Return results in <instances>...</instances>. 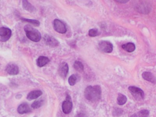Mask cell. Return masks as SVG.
<instances>
[{"instance_id": "obj_3", "label": "cell", "mask_w": 156, "mask_h": 117, "mask_svg": "<svg viewBox=\"0 0 156 117\" xmlns=\"http://www.w3.org/2000/svg\"><path fill=\"white\" fill-rule=\"evenodd\" d=\"M128 90L137 100H141L144 99V93L141 88L135 86H130L128 87Z\"/></svg>"}, {"instance_id": "obj_15", "label": "cell", "mask_w": 156, "mask_h": 117, "mask_svg": "<svg viewBox=\"0 0 156 117\" xmlns=\"http://www.w3.org/2000/svg\"><path fill=\"white\" fill-rule=\"evenodd\" d=\"M23 8L25 10L33 13L36 11L35 8L27 0H23L22 2Z\"/></svg>"}, {"instance_id": "obj_4", "label": "cell", "mask_w": 156, "mask_h": 117, "mask_svg": "<svg viewBox=\"0 0 156 117\" xmlns=\"http://www.w3.org/2000/svg\"><path fill=\"white\" fill-rule=\"evenodd\" d=\"M98 46L100 50L106 53H111L113 49L112 44L108 41H101L99 43Z\"/></svg>"}, {"instance_id": "obj_16", "label": "cell", "mask_w": 156, "mask_h": 117, "mask_svg": "<svg viewBox=\"0 0 156 117\" xmlns=\"http://www.w3.org/2000/svg\"><path fill=\"white\" fill-rule=\"evenodd\" d=\"M50 61L49 59L45 56H41L37 60V65L39 67H42L46 65Z\"/></svg>"}, {"instance_id": "obj_17", "label": "cell", "mask_w": 156, "mask_h": 117, "mask_svg": "<svg viewBox=\"0 0 156 117\" xmlns=\"http://www.w3.org/2000/svg\"><path fill=\"white\" fill-rule=\"evenodd\" d=\"M122 48L126 51L131 53L135 50L136 49V46H135V44L132 43H128L122 45Z\"/></svg>"}, {"instance_id": "obj_8", "label": "cell", "mask_w": 156, "mask_h": 117, "mask_svg": "<svg viewBox=\"0 0 156 117\" xmlns=\"http://www.w3.org/2000/svg\"><path fill=\"white\" fill-rule=\"evenodd\" d=\"M44 38L46 44L50 47H56L60 45L59 41L52 36L46 34L44 36Z\"/></svg>"}, {"instance_id": "obj_24", "label": "cell", "mask_w": 156, "mask_h": 117, "mask_svg": "<svg viewBox=\"0 0 156 117\" xmlns=\"http://www.w3.org/2000/svg\"><path fill=\"white\" fill-rule=\"evenodd\" d=\"M138 114L140 117H148L149 115V112L147 109L141 110L138 112Z\"/></svg>"}, {"instance_id": "obj_14", "label": "cell", "mask_w": 156, "mask_h": 117, "mask_svg": "<svg viewBox=\"0 0 156 117\" xmlns=\"http://www.w3.org/2000/svg\"><path fill=\"white\" fill-rule=\"evenodd\" d=\"M43 94V92L40 90H35L30 92L28 95L27 99L28 100L32 101L37 99Z\"/></svg>"}, {"instance_id": "obj_7", "label": "cell", "mask_w": 156, "mask_h": 117, "mask_svg": "<svg viewBox=\"0 0 156 117\" xmlns=\"http://www.w3.org/2000/svg\"><path fill=\"white\" fill-rule=\"evenodd\" d=\"M54 28L55 31L60 34H65L67 32L65 25L59 19H55L54 21Z\"/></svg>"}, {"instance_id": "obj_22", "label": "cell", "mask_w": 156, "mask_h": 117, "mask_svg": "<svg viewBox=\"0 0 156 117\" xmlns=\"http://www.w3.org/2000/svg\"><path fill=\"white\" fill-rule=\"evenodd\" d=\"M77 76L76 75L74 74H73L68 79V82H69V84L70 86H74L76 84L77 82Z\"/></svg>"}, {"instance_id": "obj_18", "label": "cell", "mask_w": 156, "mask_h": 117, "mask_svg": "<svg viewBox=\"0 0 156 117\" xmlns=\"http://www.w3.org/2000/svg\"><path fill=\"white\" fill-rule=\"evenodd\" d=\"M127 99L126 96L122 94L119 93L117 96V103L119 105H123L125 104L127 102Z\"/></svg>"}, {"instance_id": "obj_13", "label": "cell", "mask_w": 156, "mask_h": 117, "mask_svg": "<svg viewBox=\"0 0 156 117\" xmlns=\"http://www.w3.org/2000/svg\"><path fill=\"white\" fill-rule=\"evenodd\" d=\"M142 76L144 80L150 82L154 84H156V78L151 72L145 71L142 73Z\"/></svg>"}, {"instance_id": "obj_23", "label": "cell", "mask_w": 156, "mask_h": 117, "mask_svg": "<svg viewBox=\"0 0 156 117\" xmlns=\"http://www.w3.org/2000/svg\"><path fill=\"white\" fill-rule=\"evenodd\" d=\"M123 111L122 109L120 108H115L112 112V114L114 117H119L122 114Z\"/></svg>"}, {"instance_id": "obj_25", "label": "cell", "mask_w": 156, "mask_h": 117, "mask_svg": "<svg viewBox=\"0 0 156 117\" xmlns=\"http://www.w3.org/2000/svg\"><path fill=\"white\" fill-rule=\"evenodd\" d=\"M98 31L97 29L93 28L91 29L89 31V35L91 37H95L98 35Z\"/></svg>"}, {"instance_id": "obj_27", "label": "cell", "mask_w": 156, "mask_h": 117, "mask_svg": "<svg viewBox=\"0 0 156 117\" xmlns=\"http://www.w3.org/2000/svg\"><path fill=\"white\" fill-rule=\"evenodd\" d=\"M115 1L120 3H126L128 2L129 1H127V0H115Z\"/></svg>"}, {"instance_id": "obj_2", "label": "cell", "mask_w": 156, "mask_h": 117, "mask_svg": "<svg viewBox=\"0 0 156 117\" xmlns=\"http://www.w3.org/2000/svg\"><path fill=\"white\" fill-rule=\"evenodd\" d=\"M24 31L26 36L30 41L34 42L40 41L41 39V35L39 31L29 25L25 26Z\"/></svg>"}, {"instance_id": "obj_30", "label": "cell", "mask_w": 156, "mask_h": 117, "mask_svg": "<svg viewBox=\"0 0 156 117\" xmlns=\"http://www.w3.org/2000/svg\"><path fill=\"white\" fill-rule=\"evenodd\" d=\"M36 117V116H35V117Z\"/></svg>"}, {"instance_id": "obj_12", "label": "cell", "mask_w": 156, "mask_h": 117, "mask_svg": "<svg viewBox=\"0 0 156 117\" xmlns=\"http://www.w3.org/2000/svg\"><path fill=\"white\" fill-rule=\"evenodd\" d=\"M31 111L29 105L26 102L21 103L18 108V112L19 114H23L28 113Z\"/></svg>"}, {"instance_id": "obj_5", "label": "cell", "mask_w": 156, "mask_h": 117, "mask_svg": "<svg viewBox=\"0 0 156 117\" xmlns=\"http://www.w3.org/2000/svg\"><path fill=\"white\" fill-rule=\"evenodd\" d=\"M62 110L65 114H69L73 109V103L71 97L69 95L66 96V100L62 103Z\"/></svg>"}, {"instance_id": "obj_6", "label": "cell", "mask_w": 156, "mask_h": 117, "mask_svg": "<svg viewBox=\"0 0 156 117\" xmlns=\"http://www.w3.org/2000/svg\"><path fill=\"white\" fill-rule=\"evenodd\" d=\"M11 30L8 28H0V41L5 42L8 41L11 37Z\"/></svg>"}, {"instance_id": "obj_26", "label": "cell", "mask_w": 156, "mask_h": 117, "mask_svg": "<svg viewBox=\"0 0 156 117\" xmlns=\"http://www.w3.org/2000/svg\"><path fill=\"white\" fill-rule=\"evenodd\" d=\"M76 117H87L85 113L83 112H80V113H78L76 116Z\"/></svg>"}, {"instance_id": "obj_11", "label": "cell", "mask_w": 156, "mask_h": 117, "mask_svg": "<svg viewBox=\"0 0 156 117\" xmlns=\"http://www.w3.org/2000/svg\"><path fill=\"white\" fill-rule=\"evenodd\" d=\"M6 70L9 75L12 76L18 75L19 72L18 67L16 64L12 63H9L7 65Z\"/></svg>"}, {"instance_id": "obj_9", "label": "cell", "mask_w": 156, "mask_h": 117, "mask_svg": "<svg viewBox=\"0 0 156 117\" xmlns=\"http://www.w3.org/2000/svg\"><path fill=\"white\" fill-rule=\"evenodd\" d=\"M69 66L66 62H63L59 66L58 68V73L63 78H65L69 72Z\"/></svg>"}, {"instance_id": "obj_20", "label": "cell", "mask_w": 156, "mask_h": 117, "mask_svg": "<svg viewBox=\"0 0 156 117\" xmlns=\"http://www.w3.org/2000/svg\"><path fill=\"white\" fill-rule=\"evenodd\" d=\"M21 20L23 22H27V23L31 24L35 26L38 27L40 25V22L38 20L35 19H30L25 18H21Z\"/></svg>"}, {"instance_id": "obj_28", "label": "cell", "mask_w": 156, "mask_h": 117, "mask_svg": "<svg viewBox=\"0 0 156 117\" xmlns=\"http://www.w3.org/2000/svg\"><path fill=\"white\" fill-rule=\"evenodd\" d=\"M130 117H140L138 113H134Z\"/></svg>"}, {"instance_id": "obj_1", "label": "cell", "mask_w": 156, "mask_h": 117, "mask_svg": "<svg viewBox=\"0 0 156 117\" xmlns=\"http://www.w3.org/2000/svg\"><path fill=\"white\" fill-rule=\"evenodd\" d=\"M101 89L99 86H87L84 92L85 97L91 102H96L101 99Z\"/></svg>"}, {"instance_id": "obj_29", "label": "cell", "mask_w": 156, "mask_h": 117, "mask_svg": "<svg viewBox=\"0 0 156 117\" xmlns=\"http://www.w3.org/2000/svg\"><path fill=\"white\" fill-rule=\"evenodd\" d=\"M21 97H22V95H17L16 96V98L18 99H20Z\"/></svg>"}, {"instance_id": "obj_21", "label": "cell", "mask_w": 156, "mask_h": 117, "mask_svg": "<svg viewBox=\"0 0 156 117\" xmlns=\"http://www.w3.org/2000/svg\"><path fill=\"white\" fill-rule=\"evenodd\" d=\"M44 103V101L43 99H39L34 102L31 105V107L34 109H38L43 106Z\"/></svg>"}, {"instance_id": "obj_19", "label": "cell", "mask_w": 156, "mask_h": 117, "mask_svg": "<svg viewBox=\"0 0 156 117\" xmlns=\"http://www.w3.org/2000/svg\"><path fill=\"white\" fill-rule=\"evenodd\" d=\"M73 67L78 72H82L84 71V65L80 61H75L73 64Z\"/></svg>"}, {"instance_id": "obj_10", "label": "cell", "mask_w": 156, "mask_h": 117, "mask_svg": "<svg viewBox=\"0 0 156 117\" xmlns=\"http://www.w3.org/2000/svg\"><path fill=\"white\" fill-rule=\"evenodd\" d=\"M136 8L138 11L146 14L150 12L151 7L148 3H147L144 2H140V3L137 4Z\"/></svg>"}]
</instances>
